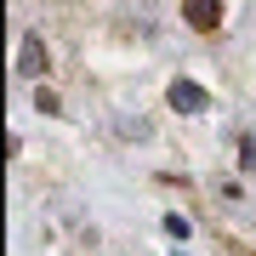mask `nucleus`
I'll use <instances>...</instances> for the list:
<instances>
[{
  "label": "nucleus",
  "instance_id": "nucleus-1",
  "mask_svg": "<svg viewBox=\"0 0 256 256\" xmlns=\"http://www.w3.org/2000/svg\"><path fill=\"white\" fill-rule=\"evenodd\" d=\"M165 102H171L176 114H200V108H210V92L200 80H171V92H165Z\"/></svg>",
  "mask_w": 256,
  "mask_h": 256
},
{
  "label": "nucleus",
  "instance_id": "nucleus-2",
  "mask_svg": "<svg viewBox=\"0 0 256 256\" xmlns=\"http://www.w3.org/2000/svg\"><path fill=\"white\" fill-rule=\"evenodd\" d=\"M18 74H28V80L46 74V46H40V34H23L18 40Z\"/></svg>",
  "mask_w": 256,
  "mask_h": 256
},
{
  "label": "nucleus",
  "instance_id": "nucleus-3",
  "mask_svg": "<svg viewBox=\"0 0 256 256\" xmlns=\"http://www.w3.org/2000/svg\"><path fill=\"white\" fill-rule=\"evenodd\" d=\"M188 23L205 28V34H210V28H222V0H188Z\"/></svg>",
  "mask_w": 256,
  "mask_h": 256
},
{
  "label": "nucleus",
  "instance_id": "nucleus-4",
  "mask_svg": "<svg viewBox=\"0 0 256 256\" xmlns=\"http://www.w3.org/2000/svg\"><path fill=\"white\" fill-rule=\"evenodd\" d=\"M239 165H245V171H256V137L239 142Z\"/></svg>",
  "mask_w": 256,
  "mask_h": 256
},
{
  "label": "nucleus",
  "instance_id": "nucleus-5",
  "mask_svg": "<svg viewBox=\"0 0 256 256\" xmlns=\"http://www.w3.org/2000/svg\"><path fill=\"white\" fill-rule=\"evenodd\" d=\"M34 108H40V114H63V108H57V92H40V97H34Z\"/></svg>",
  "mask_w": 256,
  "mask_h": 256
}]
</instances>
